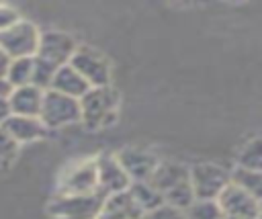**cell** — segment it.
Listing matches in <instances>:
<instances>
[{
  "label": "cell",
  "mask_w": 262,
  "mask_h": 219,
  "mask_svg": "<svg viewBox=\"0 0 262 219\" xmlns=\"http://www.w3.org/2000/svg\"><path fill=\"white\" fill-rule=\"evenodd\" d=\"M235 166L250 168V170H260L262 172V135L252 137L250 141L244 143V147L237 154Z\"/></svg>",
  "instance_id": "obj_19"
},
{
  "label": "cell",
  "mask_w": 262,
  "mask_h": 219,
  "mask_svg": "<svg viewBox=\"0 0 262 219\" xmlns=\"http://www.w3.org/2000/svg\"><path fill=\"white\" fill-rule=\"evenodd\" d=\"M231 182L262 203V172L235 166L231 170Z\"/></svg>",
  "instance_id": "obj_17"
},
{
  "label": "cell",
  "mask_w": 262,
  "mask_h": 219,
  "mask_svg": "<svg viewBox=\"0 0 262 219\" xmlns=\"http://www.w3.org/2000/svg\"><path fill=\"white\" fill-rule=\"evenodd\" d=\"M43 96L45 90L27 84L20 88H14L10 94V108L12 115H23V117H41V108H43Z\"/></svg>",
  "instance_id": "obj_15"
},
{
  "label": "cell",
  "mask_w": 262,
  "mask_h": 219,
  "mask_svg": "<svg viewBox=\"0 0 262 219\" xmlns=\"http://www.w3.org/2000/svg\"><path fill=\"white\" fill-rule=\"evenodd\" d=\"M129 190H131V194L135 196L137 205L143 209V213H149V211H154V209L166 205L162 192H160L151 182H133V184L129 186Z\"/></svg>",
  "instance_id": "obj_18"
},
{
  "label": "cell",
  "mask_w": 262,
  "mask_h": 219,
  "mask_svg": "<svg viewBox=\"0 0 262 219\" xmlns=\"http://www.w3.org/2000/svg\"><path fill=\"white\" fill-rule=\"evenodd\" d=\"M18 20H20V16H18V12L12 6L0 4V33L10 29V27H14Z\"/></svg>",
  "instance_id": "obj_25"
},
{
  "label": "cell",
  "mask_w": 262,
  "mask_h": 219,
  "mask_svg": "<svg viewBox=\"0 0 262 219\" xmlns=\"http://www.w3.org/2000/svg\"><path fill=\"white\" fill-rule=\"evenodd\" d=\"M115 156L125 168V172L129 174L131 182H149V178L154 176L156 168L162 162L154 151L145 147H125Z\"/></svg>",
  "instance_id": "obj_10"
},
{
  "label": "cell",
  "mask_w": 262,
  "mask_h": 219,
  "mask_svg": "<svg viewBox=\"0 0 262 219\" xmlns=\"http://www.w3.org/2000/svg\"><path fill=\"white\" fill-rule=\"evenodd\" d=\"M51 88L57 90V92H61V94H68V96L80 100L92 86L84 80V76H82L76 68H72V65L68 63V65H61V68L55 72V78H53Z\"/></svg>",
  "instance_id": "obj_16"
},
{
  "label": "cell",
  "mask_w": 262,
  "mask_h": 219,
  "mask_svg": "<svg viewBox=\"0 0 262 219\" xmlns=\"http://www.w3.org/2000/svg\"><path fill=\"white\" fill-rule=\"evenodd\" d=\"M98 190V168L96 158H86L70 164L59 180L55 194H92Z\"/></svg>",
  "instance_id": "obj_4"
},
{
  "label": "cell",
  "mask_w": 262,
  "mask_h": 219,
  "mask_svg": "<svg viewBox=\"0 0 262 219\" xmlns=\"http://www.w3.org/2000/svg\"><path fill=\"white\" fill-rule=\"evenodd\" d=\"M143 217H145V213L137 205L131 190L108 194L104 199L102 211L98 215V219H143Z\"/></svg>",
  "instance_id": "obj_13"
},
{
  "label": "cell",
  "mask_w": 262,
  "mask_h": 219,
  "mask_svg": "<svg viewBox=\"0 0 262 219\" xmlns=\"http://www.w3.org/2000/svg\"><path fill=\"white\" fill-rule=\"evenodd\" d=\"M33 68H35V57H18V59H12V63L8 68V74H6V80L10 82L12 88L27 86L33 80Z\"/></svg>",
  "instance_id": "obj_20"
},
{
  "label": "cell",
  "mask_w": 262,
  "mask_h": 219,
  "mask_svg": "<svg viewBox=\"0 0 262 219\" xmlns=\"http://www.w3.org/2000/svg\"><path fill=\"white\" fill-rule=\"evenodd\" d=\"M59 68L51 65L49 61H45V59H41V57L35 55V68H33V80H31V84L37 86V88H41V90H49L51 84H53V78H55V72Z\"/></svg>",
  "instance_id": "obj_21"
},
{
  "label": "cell",
  "mask_w": 262,
  "mask_h": 219,
  "mask_svg": "<svg viewBox=\"0 0 262 219\" xmlns=\"http://www.w3.org/2000/svg\"><path fill=\"white\" fill-rule=\"evenodd\" d=\"M76 49H78V45L72 35H68L63 31H47V33H41L37 57L49 61L55 68H61L72 61Z\"/></svg>",
  "instance_id": "obj_8"
},
{
  "label": "cell",
  "mask_w": 262,
  "mask_h": 219,
  "mask_svg": "<svg viewBox=\"0 0 262 219\" xmlns=\"http://www.w3.org/2000/svg\"><path fill=\"white\" fill-rule=\"evenodd\" d=\"M96 168H98V190L108 194L115 192H123L129 190V186L133 184L129 174L125 172V168L121 166V162L117 160V156L113 154H102L96 158Z\"/></svg>",
  "instance_id": "obj_11"
},
{
  "label": "cell",
  "mask_w": 262,
  "mask_h": 219,
  "mask_svg": "<svg viewBox=\"0 0 262 219\" xmlns=\"http://www.w3.org/2000/svg\"><path fill=\"white\" fill-rule=\"evenodd\" d=\"M143 219H186V211H180L170 205H162V207L145 213Z\"/></svg>",
  "instance_id": "obj_24"
},
{
  "label": "cell",
  "mask_w": 262,
  "mask_h": 219,
  "mask_svg": "<svg viewBox=\"0 0 262 219\" xmlns=\"http://www.w3.org/2000/svg\"><path fill=\"white\" fill-rule=\"evenodd\" d=\"M41 33L29 20H18L14 27L0 33V47L12 57H35L39 51Z\"/></svg>",
  "instance_id": "obj_6"
},
{
  "label": "cell",
  "mask_w": 262,
  "mask_h": 219,
  "mask_svg": "<svg viewBox=\"0 0 262 219\" xmlns=\"http://www.w3.org/2000/svg\"><path fill=\"white\" fill-rule=\"evenodd\" d=\"M39 119L45 123L47 129H59V127H66L70 123L82 121L80 100L49 88V90H45L43 108H41Z\"/></svg>",
  "instance_id": "obj_5"
},
{
  "label": "cell",
  "mask_w": 262,
  "mask_h": 219,
  "mask_svg": "<svg viewBox=\"0 0 262 219\" xmlns=\"http://www.w3.org/2000/svg\"><path fill=\"white\" fill-rule=\"evenodd\" d=\"M258 219H262V203H260V213H258Z\"/></svg>",
  "instance_id": "obj_28"
},
{
  "label": "cell",
  "mask_w": 262,
  "mask_h": 219,
  "mask_svg": "<svg viewBox=\"0 0 262 219\" xmlns=\"http://www.w3.org/2000/svg\"><path fill=\"white\" fill-rule=\"evenodd\" d=\"M16 154H18V143L0 125V174L10 170L12 162L16 160Z\"/></svg>",
  "instance_id": "obj_22"
},
{
  "label": "cell",
  "mask_w": 262,
  "mask_h": 219,
  "mask_svg": "<svg viewBox=\"0 0 262 219\" xmlns=\"http://www.w3.org/2000/svg\"><path fill=\"white\" fill-rule=\"evenodd\" d=\"M10 63H12V57H10V55L0 47V78H6Z\"/></svg>",
  "instance_id": "obj_26"
},
{
  "label": "cell",
  "mask_w": 262,
  "mask_h": 219,
  "mask_svg": "<svg viewBox=\"0 0 262 219\" xmlns=\"http://www.w3.org/2000/svg\"><path fill=\"white\" fill-rule=\"evenodd\" d=\"M82 123L88 129H104L117 121L119 92L111 86L90 88L82 98Z\"/></svg>",
  "instance_id": "obj_1"
},
{
  "label": "cell",
  "mask_w": 262,
  "mask_h": 219,
  "mask_svg": "<svg viewBox=\"0 0 262 219\" xmlns=\"http://www.w3.org/2000/svg\"><path fill=\"white\" fill-rule=\"evenodd\" d=\"M106 194L96 190L92 194H53L47 205L51 219H98Z\"/></svg>",
  "instance_id": "obj_2"
},
{
  "label": "cell",
  "mask_w": 262,
  "mask_h": 219,
  "mask_svg": "<svg viewBox=\"0 0 262 219\" xmlns=\"http://www.w3.org/2000/svg\"><path fill=\"white\" fill-rule=\"evenodd\" d=\"M12 86H10V82L6 80V78H0V98H10V94H12Z\"/></svg>",
  "instance_id": "obj_27"
},
{
  "label": "cell",
  "mask_w": 262,
  "mask_h": 219,
  "mask_svg": "<svg viewBox=\"0 0 262 219\" xmlns=\"http://www.w3.org/2000/svg\"><path fill=\"white\" fill-rule=\"evenodd\" d=\"M186 219H225L217 201H196L188 211Z\"/></svg>",
  "instance_id": "obj_23"
},
{
  "label": "cell",
  "mask_w": 262,
  "mask_h": 219,
  "mask_svg": "<svg viewBox=\"0 0 262 219\" xmlns=\"http://www.w3.org/2000/svg\"><path fill=\"white\" fill-rule=\"evenodd\" d=\"M70 65L76 68L92 88L111 86V65L98 49L90 45H78Z\"/></svg>",
  "instance_id": "obj_7"
},
{
  "label": "cell",
  "mask_w": 262,
  "mask_h": 219,
  "mask_svg": "<svg viewBox=\"0 0 262 219\" xmlns=\"http://www.w3.org/2000/svg\"><path fill=\"white\" fill-rule=\"evenodd\" d=\"M217 205L223 211L225 219H258L260 213V201L233 182L219 194Z\"/></svg>",
  "instance_id": "obj_9"
},
{
  "label": "cell",
  "mask_w": 262,
  "mask_h": 219,
  "mask_svg": "<svg viewBox=\"0 0 262 219\" xmlns=\"http://www.w3.org/2000/svg\"><path fill=\"white\" fill-rule=\"evenodd\" d=\"M149 182L164 194H168L170 190L190 182V166L180 164V162H172V160H162L160 166L156 168L154 176L149 178Z\"/></svg>",
  "instance_id": "obj_12"
},
{
  "label": "cell",
  "mask_w": 262,
  "mask_h": 219,
  "mask_svg": "<svg viewBox=\"0 0 262 219\" xmlns=\"http://www.w3.org/2000/svg\"><path fill=\"white\" fill-rule=\"evenodd\" d=\"M190 184L196 201H217L231 184V170L215 162H199L190 166Z\"/></svg>",
  "instance_id": "obj_3"
},
{
  "label": "cell",
  "mask_w": 262,
  "mask_h": 219,
  "mask_svg": "<svg viewBox=\"0 0 262 219\" xmlns=\"http://www.w3.org/2000/svg\"><path fill=\"white\" fill-rule=\"evenodd\" d=\"M6 133L16 141V143H27V141H37L49 133L45 123L39 117H23V115H12L4 125Z\"/></svg>",
  "instance_id": "obj_14"
}]
</instances>
